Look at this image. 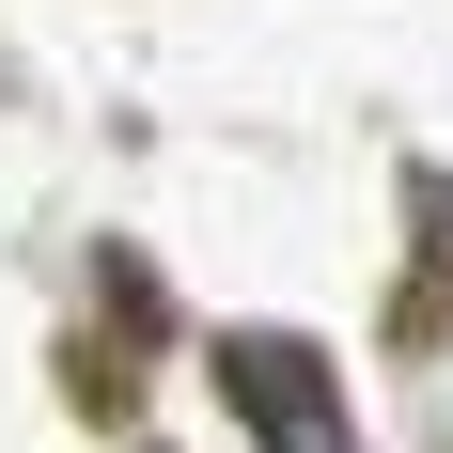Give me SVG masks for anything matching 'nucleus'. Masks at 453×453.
<instances>
[{
  "instance_id": "obj_1",
  "label": "nucleus",
  "mask_w": 453,
  "mask_h": 453,
  "mask_svg": "<svg viewBox=\"0 0 453 453\" xmlns=\"http://www.w3.org/2000/svg\"><path fill=\"white\" fill-rule=\"evenodd\" d=\"M219 375H234V407H250V453H344V391H328L313 344H266L250 328Z\"/></svg>"
}]
</instances>
